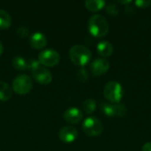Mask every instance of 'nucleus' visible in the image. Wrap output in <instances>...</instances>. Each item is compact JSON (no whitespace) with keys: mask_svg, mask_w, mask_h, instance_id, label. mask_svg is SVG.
Returning a JSON list of instances; mask_svg holds the SVG:
<instances>
[{"mask_svg":"<svg viewBox=\"0 0 151 151\" xmlns=\"http://www.w3.org/2000/svg\"><path fill=\"white\" fill-rule=\"evenodd\" d=\"M89 33L95 37H104L106 35L110 29V25L107 19L100 14L91 16L88 22Z\"/></svg>","mask_w":151,"mask_h":151,"instance_id":"obj_1","label":"nucleus"},{"mask_svg":"<svg viewBox=\"0 0 151 151\" xmlns=\"http://www.w3.org/2000/svg\"><path fill=\"white\" fill-rule=\"evenodd\" d=\"M90 50L83 45H74L69 50V57L71 61L80 66H85L91 59Z\"/></svg>","mask_w":151,"mask_h":151,"instance_id":"obj_2","label":"nucleus"},{"mask_svg":"<svg viewBox=\"0 0 151 151\" xmlns=\"http://www.w3.org/2000/svg\"><path fill=\"white\" fill-rule=\"evenodd\" d=\"M103 93L107 100L114 104H119L124 96V89L119 82L111 81L104 86Z\"/></svg>","mask_w":151,"mask_h":151,"instance_id":"obj_3","label":"nucleus"},{"mask_svg":"<svg viewBox=\"0 0 151 151\" xmlns=\"http://www.w3.org/2000/svg\"><path fill=\"white\" fill-rule=\"evenodd\" d=\"M82 129L87 135L90 137H96L99 136L103 133L104 126L96 117H88L83 121Z\"/></svg>","mask_w":151,"mask_h":151,"instance_id":"obj_4","label":"nucleus"},{"mask_svg":"<svg viewBox=\"0 0 151 151\" xmlns=\"http://www.w3.org/2000/svg\"><path fill=\"white\" fill-rule=\"evenodd\" d=\"M33 87V81L26 74L18 75L12 81V89L18 95H26L30 92Z\"/></svg>","mask_w":151,"mask_h":151,"instance_id":"obj_5","label":"nucleus"},{"mask_svg":"<svg viewBox=\"0 0 151 151\" xmlns=\"http://www.w3.org/2000/svg\"><path fill=\"white\" fill-rule=\"evenodd\" d=\"M38 61L44 66L52 67L59 63L60 55L53 49H46L40 52L38 56Z\"/></svg>","mask_w":151,"mask_h":151,"instance_id":"obj_6","label":"nucleus"},{"mask_svg":"<svg viewBox=\"0 0 151 151\" xmlns=\"http://www.w3.org/2000/svg\"><path fill=\"white\" fill-rule=\"evenodd\" d=\"M32 76L38 83L42 85H48L52 81L51 73L48 71L46 68L42 67L41 65L32 71Z\"/></svg>","mask_w":151,"mask_h":151,"instance_id":"obj_7","label":"nucleus"},{"mask_svg":"<svg viewBox=\"0 0 151 151\" xmlns=\"http://www.w3.org/2000/svg\"><path fill=\"white\" fill-rule=\"evenodd\" d=\"M110 68V63L104 58H97L94 60L90 65V71L94 76H100L108 72Z\"/></svg>","mask_w":151,"mask_h":151,"instance_id":"obj_8","label":"nucleus"},{"mask_svg":"<svg viewBox=\"0 0 151 151\" xmlns=\"http://www.w3.org/2000/svg\"><path fill=\"white\" fill-rule=\"evenodd\" d=\"M59 139L65 143H72L78 137V131L75 127L66 126L61 128L58 134Z\"/></svg>","mask_w":151,"mask_h":151,"instance_id":"obj_9","label":"nucleus"},{"mask_svg":"<svg viewBox=\"0 0 151 151\" xmlns=\"http://www.w3.org/2000/svg\"><path fill=\"white\" fill-rule=\"evenodd\" d=\"M83 118L82 112L78 108H69L64 113V119L67 123L70 124H78L81 121Z\"/></svg>","mask_w":151,"mask_h":151,"instance_id":"obj_10","label":"nucleus"},{"mask_svg":"<svg viewBox=\"0 0 151 151\" xmlns=\"http://www.w3.org/2000/svg\"><path fill=\"white\" fill-rule=\"evenodd\" d=\"M29 43L32 48L35 50H41L47 45V38L43 34L40 32H36L30 36Z\"/></svg>","mask_w":151,"mask_h":151,"instance_id":"obj_11","label":"nucleus"},{"mask_svg":"<svg viewBox=\"0 0 151 151\" xmlns=\"http://www.w3.org/2000/svg\"><path fill=\"white\" fill-rule=\"evenodd\" d=\"M97 52L100 56L104 58H109L111 56L113 52V46L112 44L108 41H101L98 42L97 46Z\"/></svg>","mask_w":151,"mask_h":151,"instance_id":"obj_12","label":"nucleus"},{"mask_svg":"<svg viewBox=\"0 0 151 151\" xmlns=\"http://www.w3.org/2000/svg\"><path fill=\"white\" fill-rule=\"evenodd\" d=\"M12 96V88L8 83L0 81V101H8Z\"/></svg>","mask_w":151,"mask_h":151,"instance_id":"obj_13","label":"nucleus"},{"mask_svg":"<svg viewBox=\"0 0 151 151\" xmlns=\"http://www.w3.org/2000/svg\"><path fill=\"white\" fill-rule=\"evenodd\" d=\"M106 3L103 0H87L85 2V6L88 10L91 12H98L105 7Z\"/></svg>","mask_w":151,"mask_h":151,"instance_id":"obj_14","label":"nucleus"},{"mask_svg":"<svg viewBox=\"0 0 151 151\" xmlns=\"http://www.w3.org/2000/svg\"><path fill=\"white\" fill-rule=\"evenodd\" d=\"M12 25V18L4 10L0 9V29H7Z\"/></svg>","mask_w":151,"mask_h":151,"instance_id":"obj_15","label":"nucleus"},{"mask_svg":"<svg viewBox=\"0 0 151 151\" xmlns=\"http://www.w3.org/2000/svg\"><path fill=\"white\" fill-rule=\"evenodd\" d=\"M12 65L14 66L15 69H17L19 71H24V70L27 69V60L20 56H17L12 59Z\"/></svg>","mask_w":151,"mask_h":151,"instance_id":"obj_16","label":"nucleus"},{"mask_svg":"<svg viewBox=\"0 0 151 151\" xmlns=\"http://www.w3.org/2000/svg\"><path fill=\"white\" fill-rule=\"evenodd\" d=\"M96 108V103L92 98H88L83 103V110L87 114H91Z\"/></svg>","mask_w":151,"mask_h":151,"instance_id":"obj_17","label":"nucleus"},{"mask_svg":"<svg viewBox=\"0 0 151 151\" xmlns=\"http://www.w3.org/2000/svg\"><path fill=\"white\" fill-rule=\"evenodd\" d=\"M100 108L106 116H108V117H114L115 116L114 115V104L103 102L100 104Z\"/></svg>","mask_w":151,"mask_h":151,"instance_id":"obj_18","label":"nucleus"},{"mask_svg":"<svg viewBox=\"0 0 151 151\" xmlns=\"http://www.w3.org/2000/svg\"><path fill=\"white\" fill-rule=\"evenodd\" d=\"M127 113V109L123 104H114V115L117 117H124Z\"/></svg>","mask_w":151,"mask_h":151,"instance_id":"obj_19","label":"nucleus"},{"mask_svg":"<svg viewBox=\"0 0 151 151\" xmlns=\"http://www.w3.org/2000/svg\"><path fill=\"white\" fill-rule=\"evenodd\" d=\"M77 78L81 82H87L89 79V74L85 68L81 67L77 73Z\"/></svg>","mask_w":151,"mask_h":151,"instance_id":"obj_20","label":"nucleus"},{"mask_svg":"<svg viewBox=\"0 0 151 151\" xmlns=\"http://www.w3.org/2000/svg\"><path fill=\"white\" fill-rule=\"evenodd\" d=\"M105 8H106V12H107L110 15H111V16H116V15H118L119 12V6H118L116 4H114V3H111V4H107V5L105 6Z\"/></svg>","mask_w":151,"mask_h":151,"instance_id":"obj_21","label":"nucleus"},{"mask_svg":"<svg viewBox=\"0 0 151 151\" xmlns=\"http://www.w3.org/2000/svg\"><path fill=\"white\" fill-rule=\"evenodd\" d=\"M27 69H30L31 71L36 69L41 65L39 61L35 58H29L28 60H27Z\"/></svg>","mask_w":151,"mask_h":151,"instance_id":"obj_22","label":"nucleus"},{"mask_svg":"<svg viewBox=\"0 0 151 151\" xmlns=\"http://www.w3.org/2000/svg\"><path fill=\"white\" fill-rule=\"evenodd\" d=\"M135 5L141 9L148 8L151 5V0H136L134 2Z\"/></svg>","mask_w":151,"mask_h":151,"instance_id":"obj_23","label":"nucleus"},{"mask_svg":"<svg viewBox=\"0 0 151 151\" xmlns=\"http://www.w3.org/2000/svg\"><path fill=\"white\" fill-rule=\"evenodd\" d=\"M17 34L20 37H27L29 34V30L25 26H20L17 28Z\"/></svg>","mask_w":151,"mask_h":151,"instance_id":"obj_24","label":"nucleus"},{"mask_svg":"<svg viewBox=\"0 0 151 151\" xmlns=\"http://www.w3.org/2000/svg\"><path fill=\"white\" fill-rule=\"evenodd\" d=\"M125 12H126V14H127V15H133V14L135 12V11H134V7L129 6V5H127L126 8H125Z\"/></svg>","mask_w":151,"mask_h":151,"instance_id":"obj_25","label":"nucleus"},{"mask_svg":"<svg viewBox=\"0 0 151 151\" xmlns=\"http://www.w3.org/2000/svg\"><path fill=\"white\" fill-rule=\"evenodd\" d=\"M142 151H151V142H149L145 143L142 146Z\"/></svg>","mask_w":151,"mask_h":151,"instance_id":"obj_26","label":"nucleus"},{"mask_svg":"<svg viewBox=\"0 0 151 151\" xmlns=\"http://www.w3.org/2000/svg\"><path fill=\"white\" fill-rule=\"evenodd\" d=\"M119 3L122 4H126V5H128L130 4H132V1L131 0H128V1H118Z\"/></svg>","mask_w":151,"mask_h":151,"instance_id":"obj_27","label":"nucleus"},{"mask_svg":"<svg viewBox=\"0 0 151 151\" xmlns=\"http://www.w3.org/2000/svg\"><path fill=\"white\" fill-rule=\"evenodd\" d=\"M3 50H4V48H3V45H2V43L0 42V55L3 53Z\"/></svg>","mask_w":151,"mask_h":151,"instance_id":"obj_28","label":"nucleus"},{"mask_svg":"<svg viewBox=\"0 0 151 151\" xmlns=\"http://www.w3.org/2000/svg\"><path fill=\"white\" fill-rule=\"evenodd\" d=\"M150 58H151V53H150Z\"/></svg>","mask_w":151,"mask_h":151,"instance_id":"obj_29","label":"nucleus"}]
</instances>
